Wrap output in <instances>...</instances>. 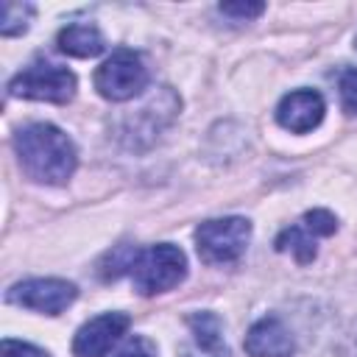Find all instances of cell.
Returning a JSON list of instances; mask_svg holds the SVG:
<instances>
[{
	"mask_svg": "<svg viewBox=\"0 0 357 357\" xmlns=\"http://www.w3.org/2000/svg\"><path fill=\"white\" fill-rule=\"evenodd\" d=\"M337 92H340L343 112L357 117V67H343L337 73Z\"/></svg>",
	"mask_w": 357,
	"mask_h": 357,
	"instance_id": "16",
	"label": "cell"
},
{
	"mask_svg": "<svg viewBox=\"0 0 357 357\" xmlns=\"http://www.w3.org/2000/svg\"><path fill=\"white\" fill-rule=\"evenodd\" d=\"M190 337L181 346V357H229L223 343V324L215 312H192L187 315Z\"/></svg>",
	"mask_w": 357,
	"mask_h": 357,
	"instance_id": "11",
	"label": "cell"
},
{
	"mask_svg": "<svg viewBox=\"0 0 357 357\" xmlns=\"http://www.w3.org/2000/svg\"><path fill=\"white\" fill-rule=\"evenodd\" d=\"M324 98L315 92V89H296V92H287L279 106H276V120L284 131H293V134H307L312 128L321 126L324 120Z\"/></svg>",
	"mask_w": 357,
	"mask_h": 357,
	"instance_id": "9",
	"label": "cell"
},
{
	"mask_svg": "<svg viewBox=\"0 0 357 357\" xmlns=\"http://www.w3.org/2000/svg\"><path fill=\"white\" fill-rule=\"evenodd\" d=\"M8 95L28 98V100H47V103H67L75 95V75L50 61H36L20 70L8 81Z\"/></svg>",
	"mask_w": 357,
	"mask_h": 357,
	"instance_id": "5",
	"label": "cell"
},
{
	"mask_svg": "<svg viewBox=\"0 0 357 357\" xmlns=\"http://www.w3.org/2000/svg\"><path fill=\"white\" fill-rule=\"evenodd\" d=\"M137 254H139L137 245H117L114 254L109 251L106 259L100 262V276H103V279H117L120 273H131Z\"/></svg>",
	"mask_w": 357,
	"mask_h": 357,
	"instance_id": "15",
	"label": "cell"
},
{
	"mask_svg": "<svg viewBox=\"0 0 357 357\" xmlns=\"http://www.w3.org/2000/svg\"><path fill=\"white\" fill-rule=\"evenodd\" d=\"M251 240V223L245 218H215L195 229V248L206 265H229L243 257Z\"/></svg>",
	"mask_w": 357,
	"mask_h": 357,
	"instance_id": "3",
	"label": "cell"
},
{
	"mask_svg": "<svg viewBox=\"0 0 357 357\" xmlns=\"http://www.w3.org/2000/svg\"><path fill=\"white\" fill-rule=\"evenodd\" d=\"M75 296L78 290L67 279H25L6 293V301L45 315H59L75 301Z\"/></svg>",
	"mask_w": 357,
	"mask_h": 357,
	"instance_id": "7",
	"label": "cell"
},
{
	"mask_svg": "<svg viewBox=\"0 0 357 357\" xmlns=\"http://www.w3.org/2000/svg\"><path fill=\"white\" fill-rule=\"evenodd\" d=\"M276 251H290L298 265H307L315 259V237L301 223H296L276 237Z\"/></svg>",
	"mask_w": 357,
	"mask_h": 357,
	"instance_id": "13",
	"label": "cell"
},
{
	"mask_svg": "<svg viewBox=\"0 0 357 357\" xmlns=\"http://www.w3.org/2000/svg\"><path fill=\"white\" fill-rule=\"evenodd\" d=\"M14 151L28 178L39 184H64L78 167L73 139L53 123H31L14 134Z\"/></svg>",
	"mask_w": 357,
	"mask_h": 357,
	"instance_id": "1",
	"label": "cell"
},
{
	"mask_svg": "<svg viewBox=\"0 0 357 357\" xmlns=\"http://www.w3.org/2000/svg\"><path fill=\"white\" fill-rule=\"evenodd\" d=\"M148 86V70L131 47H117L98 70H95V89L100 98L123 103L137 98Z\"/></svg>",
	"mask_w": 357,
	"mask_h": 357,
	"instance_id": "4",
	"label": "cell"
},
{
	"mask_svg": "<svg viewBox=\"0 0 357 357\" xmlns=\"http://www.w3.org/2000/svg\"><path fill=\"white\" fill-rule=\"evenodd\" d=\"M0 357H50V354H47L45 349H39V346H31V343L6 337V340L0 343Z\"/></svg>",
	"mask_w": 357,
	"mask_h": 357,
	"instance_id": "18",
	"label": "cell"
},
{
	"mask_svg": "<svg viewBox=\"0 0 357 357\" xmlns=\"http://www.w3.org/2000/svg\"><path fill=\"white\" fill-rule=\"evenodd\" d=\"M56 42H59L61 53L75 56V59H92V56L103 53V47H106L103 33L89 22H73V25L61 28Z\"/></svg>",
	"mask_w": 357,
	"mask_h": 357,
	"instance_id": "12",
	"label": "cell"
},
{
	"mask_svg": "<svg viewBox=\"0 0 357 357\" xmlns=\"http://www.w3.org/2000/svg\"><path fill=\"white\" fill-rule=\"evenodd\" d=\"M128 324L131 321L126 312H103L86 321L73 337V354L75 357H106L112 346L126 335Z\"/></svg>",
	"mask_w": 357,
	"mask_h": 357,
	"instance_id": "8",
	"label": "cell"
},
{
	"mask_svg": "<svg viewBox=\"0 0 357 357\" xmlns=\"http://www.w3.org/2000/svg\"><path fill=\"white\" fill-rule=\"evenodd\" d=\"M184 276H187V257L173 243L139 248L131 268V282L139 296H156L173 290Z\"/></svg>",
	"mask_w": 357,
	"mask_h": 357,
	"instance_id": "2",
	"label": "cell"
},
{
	"mask_svg": "<svg viewBox=\"0 0 357 357\" xmlns=\"http://www.w3.org/2000/svg\"><path fill=\"white\" fill-rule=\"evenodd\" d=\"M218 8H220V14L237 17V20H254V17H259L265 11L262 3H220Z\"/></svg>",
	"mask_w": 357,
	"mask_h": 357,
	"instance_id": "19",
	"label": "cell"
},
{
	"mask_svg": "<svg viewBox=\"0 0 357 357\" xmlns=\"http://www.w3.org/2000/svg\"><path fill=\"white\" fill-rule=\"evenodd\" d=\"M114 357H156V346H153L148 337L137 335V337H131Z\"/></svg>",
	"mask_w": 357,
	"mask_h": 357,
	"instance_id": "20",
	"label": "cell"
},
{
	"mask_svg": "<svg viewBox=\"0 0 357 357\" xmlns=\"http://www.w3.org/2000/svg\"><path fill=\"white\" fill-rule=\"evenodd\" d=\"M301 226H304L312 237H329V234H335V229H337V218H335L329 209H310V212H304Z\"/></svg>",
	"mask_w": 357,
	"mask_h": 357,
	"instance_id": "17",
	"label": "cell"
},
{
	"mask_svg": "<svg viewBox=\"0 0 357 357\" xmlns=\"http://www.w3.org/2000/svg\"><path fill=\"white\" fill-rule=\"evenodd\" d=\"M31 17H33V6H31V3H14V0H6V3H3L0 33H3V36L25 33V31H28Z\"/></svg>",
	"mask_w": 357,
	"mask_h": 357,
	"instance_id": "14",
	"label": "cell"
},
{
	"mask_svg": "<svg viewBox=\"0 0 357 357\" xmlns=\"http://www.w3.org/2000/svg\"><path fill=\"white\" fill-rule=\"evenodd\" d=\"M181 100L176 98V92L170 86H159V92H153L134 114H126L120 134L128 137V145H148L153 142V137H159L162 128H167L178 112Z\"/></svg>",
	"mask_w": 357,
	"mask_h": 357,
	"instance_id": "6",
	"label": "cell"
},
{
	"mask_svg": "<svg viewBox=\"0 0 357 357\" xmlns=\"http://www.w3.org/2000/svg\"><path fill=\"white\" fill-rule=\"evenodd\" d=\"M243 349L248 357H293L296 343L290 329L276 315H265L245 332Z\"/></svg>",
	"mask_w": 357,
	"mask_h": 357,
	"instance_id": "10",
	"label": "cell"
}]
</instances>
